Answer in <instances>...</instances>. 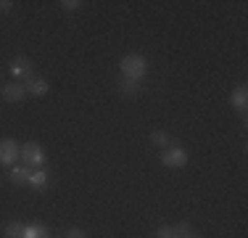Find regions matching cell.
Listing matches in <instances>:
<instances>
[{
  "label": "cell",
  "instance_id": "6da1fadb",
  "mask_svg": "<svg viewBox=\"0 0 248 238\" xmlns=\"http://www.w3.org/2000/svg\"><path fill=\"white\" fill-rule=\"evenodd\" d=\"M122 74L127 77V80H140V77H145V71H148V61H145V56H140V53H129V56L122 58Z\"/></svg>",
  "mask_w": 248,
  "mask_h": 238
},
{
  "label": "cell",
  "instance_id": "7a4b0ae2",
  "mask_svg": "<svg viewBox=\"0 0 248 238\" xmlns=\"http://www.w3.org/2000/svg\"><path fill=\"white\" fill-rule=\"evenodd\" d=\"M21 162L24 164H29V167H37V164H43L45 162V151H43V146H40V143H34V140H29V143H24V146H21Z\"/></svg>",
  "mask_w": 248,
  "mask_h": 238
},
{
  "label": "cell",
  "instance_id": "3957f363",
  "mask_svg": "<svg viewBox=\"0 0 248 238\" xmlns=\"http://www.w3.org/2000/svg\"><path fill=\"white\" fill-rule=\"evenodd\" d=\"M19 153H21V146L16 140H11V138L0 140V164H14L19 159Z\"/></svg>",
  "mask_w": 248,
  "mask_h": 238
},
{
  "label": "cell",
  "instance_id": "277c9868",
  "mask_svg": "<svg viewBox=\"0 0 248 238\" xmlns=\"http://www.w3.org/2000/svg\"><path fill=\"white\" fill-rule=\"evenodd\" d=\"M161 162L164 167H174V170H180V167H185L187 164V153L182 151V148H164V153H161Z\"/></svg>",
  "mask_w": 248,
  "mask_h": 238
},
{
  "label": "cell",
  "instance_id": "5b68a950",
  "mask_svg": "<svg viewBox=\"0 0 248 238\" xmlns=\"http://www.w3.org/2000/svg\"><path fill=\"white\" fill-rule=\"evenodd\" d=\"M24 90L27 93H32V95H45L50 90V85H48V80H37V77H24Z\"/></svg>",
  "mask_w": 248,
  "mask_h": 238
},
{
  "label": "cell",
  "instance_id": "8992f818",
  "mask_svg": "<svg viewBox=\"0 0 248 238\" xmlns=\"http://www.w3.org/2000/svg\"><path fill=\"white\" fill-rule=\"evenodd\" d=\"M24 85H19V82H11V85H5L3 87V98L8 101V103H19V101H24Z\"/></svg>",
  "mask_w": 248,
  "mask_h": 238
},
{
  "label": "cell",
  "instance_id": "52a82bcc",
  "mask_svg": "<svg viewBox=\"0 0 248 238\" xmlns=\"http://www.w3.org/2000/svg\"><path fill=\"white\" fill-rule=\"evenodd\" d=\"M11 71H14L16 77H29L32 74V61H29L27 56H16L14 61H11Z\"/></svg>",
  "mask_w": 248,
  "mask_h": 238
},
{
  "label": "cell",
  "instance_id": "ba28073f",
  "mask_svg": "<svg viewBox=\"0 0 248 238\" xmlns=\"http://www.w3.org/2000/svg\"><path fill=\"white\" fill-rule=\"evenodd\" d=\"M232 106L235 109H240V111H246V103H248V93H246V87H238V90L232 93Z\"/></svg>",
  "mask_w": 248,
  "mask_h": 238
},
{
  "label": "cell",
  "instance_id": "9c48e42d",
  "mask_svg": "<svg viewBox=\"0 0 248 238\" xmlns=\"http://www.w3.org/2000/svg\"><path fill=\"white\" fill-rule=\"evenodd\" d=\"M24 238H50V233L43 225H32V228H24Z\"/></svg>",
  "mask_w": 248,
  "mask_h": 238
},
{
  "label": "cell",
  "instance_id": "30bf717a",
  "mask_svg": "<svg viewBox=\"0 0 248 238\" xmlns=\"http://www.w3.org/2000/svg\"><path fill=\"white\" fill-rule=\"evenodd\" d=\"M45 183H48V175H45L43 170L29 172V186H32V188H45Z\"/></svg>",
  "mask_w": 248,
  "mask_h": 238
},
{
  "label": "cell",
  "instance_id": "8fae6325",
  "mask_svg": "<svg viewBox=\"0 0 248 238\" xmlns=\"http://www.w3.org/2000/svg\"><path fill=\"white\" fill-rule=\"evenodd\" d=\"M5 238H24V225L21 222H11L5 228Z\"/></svg>",
  "mask_w": 248,
  "mask_h": 238
},
{
  "label": "cell",
  "instance_id": "7c38bea8",
  "mask_svg": "<svg viewBox=\"0 0 248 238\" xmlns=\"http://www.w3.org/2000/svg\"><path fill=\"white\" fill-rule=\"evenodd\" d=\"M11 180L14 183H29V170L27 167H16V170L11 172Z\"/></svg>",
  "mask_w": 248,
  "mask_h": 238
},
{
  "label": "cell",
  "instance_id": "4fadbf2b",
  "mask_svg": "<svg viewBox=\"0 0 248 238\" xmlns=\"http://www.w3.org/2000/svg\"><path fill=\"white\" fill-rule=\"evenodd\" d=\"M151 140L156 143V146H161V148H169V135H167V133H161V130L151 133Z\"/></svg>",
  "mask_w": 248,
  "mask_h": 238
},
{
  "label": "cell",
  "instance_id": "5bb4252c",
  "mask_svg": "<svg viewBox=\"0 0 248 238\" xmlns=\"http://www.w3.org/2000/svg\"><path fill=\"white\" fill-rule=\"evenodd\" d=\"M174 233H177V238H190L193 230H190L187 222H180V225H174Z\"/></svg>",
  "mask_w": 248,
  "mask_h": 238
},
{
  "label": "cell",
  "instance_id": "9a60e30c",
  "mask_svg": "<svg viewBox=\"0 0 248 238\" xmlns=\"http://www.w3.org/2000/svg\"><path fill=\"white\" fill-rule=\"evenodd\" d=\"M122 90L129 93V95L138 93V90H140V87H138V80H127V77H124V80H122Z\"/></svg>",
  "mask_w": 248,
  "mask_h": 238
},
{
  "label": "cell",
  "instance_id": "2e32d148",
  "mask_svg": "<svg viewBox=\"0 0 248 238\" xmlns=\"http://www.w3.org/2000/svg\"><path fill=\"white\" fill-rule=\"evenodd\" d=\"M156 238H177V233H174V228H169V225H164V228H158Z\"/></svg>",
  "mask_w": 248,
  "mask_h": 238
},
{
  "label": "cell",
  "instance_id": "e0dca14e",
  "mask_svg": "<svg viewBox=\"0 0 248 238\" xmlns=\"http://www.w3.org/2000/svg\"><path fill=\"white\" fill-rule=\"evenodd\" d=\"M79 0H61V8H66V11H77V8H79Z\"/></svg>",
  "mask_w": 248,
  "mask_h": 238
},
{
  "label": "cell",
  "instance_id": "ac0fdd59",
  "mask_svg": "<svg viewBox=\"0 0 248 238\" xmlns=\"http://www.w3.org/2000/svg\"><path fill=\"white\" fill-rule=\"evenodd\" d=\"M66 238H87V236H85V230H79V228H72V230L66 233Z\"/></svg>",
  "mask_w": 248,
  "mask_h": 238
},
{
  "label": "cell",
  "instance_id": "d6986e66",
  "mask_svg": "<svg viewBox=\"0 0 248 238\" xmlns=\"http://www.w3.org/2000/svg\"><path fill=\"white\" fill-rule=\"evenodd\" d=\"M14 8V3H11V0H0V11H11Z\"/></svg>",
  "mask_w": 248,
  "mask_h": 238
}]
</instances>
